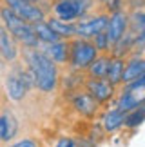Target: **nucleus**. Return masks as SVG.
<instances>
[{"label": "nucleus", "instance_id": "nucleus-1", "mask_svg": "<svg viewBox=\"0 0 145 147\" xmlns=\"http://www.w3.org/2000/svg\"><path fill=\"white\" fill-rule=\"evenodd\" d=\"M24 58L27 64V69L31 71L33 78H35V86L40 91H53L56 86V65L47 58L42 51L27 47L24 51Z\"/></svg>", "mask_w": 145, "mask_h": 147}, {"label": "nucleus", "instance_id": "nucleus-2", "mask_svg": "<svg viewBox=\"0 0 145 147\" xmlns=\"http://www.w3.org/2000/svg\"><path fill=\"white\" fill-rule=\"evenodd\" d=\"M0 15H2V20L5 24V29L11 33V36L16 38V40H20L24 46L35 49L38 46V38L35 35V31H33V26L27 24V22L20 20L18 16H16L11 9L7 7H2L0 9Z\"/></svg>", "mask_w": 145, "mask_h": 147}, {"label": "nucleus", "instance_id": "nucleus-3", "mask_svg": "<svg viewBox=\"0 0 145 147\" xmlns=\"http://www.w3.org/2000/svg\"><path fill=\"white\" fill-rule=\"evenodd\" d=\"M5 5H7V9L13 11L20 20H24L31 26L44 20V11L40 7H36L29 0H5Z\"/></svg>", "mask_w": 145, "mask_h": 147}, {"label": "nucleus", "instance_id": "nucleus-4", "mask_svg": "<svg viewBox=\"0 0 145 147\" xmlns=\"http://www.w3.org/2000/svg\"><path fill=\"white\" fill-rule=\"evenodd\" d=\"M87 5H89V0H58L53 5V11L58 20L69 22V20H75L80 15H83Z\"/></svg>", "mask_w": 145, "mask_h": 147}, {"label": "nucleus", "instance_id": "nucleus-5", "mask_svg": "<svg viewBox=\"0 0 145 147\" xmlns=\"http://www.w3.org/2000/svg\"><path fill=\"white\" fill-rule=\"evenodd\" d=\"M96 58V47L93 46L89 40H76L71 47V62L76 67H87L93 64V60Z\"/></svg>", "mask_w": 145, "mask_h": 147}, {"label": "nucleus", "instance_id": "nucleus-6", "mask_svg": "<svg viewBox=\"0 0 145 147\" xmlns=\"http://www.w3.org/2000/svg\"><path fill=\"white\" fill-rule=\"evenodd\" d=\"M107 22H109V16H105V15H98V16H94V18L83 20V22H80V24L76 26V35H80L83 40L94 38L98 33L105 31Z\"/></svg>", "mask_w": 145, "mask_h": 147}, {"label": "nucleus", "instance_id": "nucleus-7", "mask_svg": "<svg viewBox=\"0 0 145 147\" xmlns=\"http://www.w3.org/2000/svg\"><path fill=\"white\" fill-rule=\"evenodd\" d=\"M125 27H127V16L122 13V11H116L109 18L107 27H105V35H107L109 46H114V44L125 35Z\"/></svg>", "mask_w": 145, "mask_h": 147}, {"label": "nucleus", "instance_id": "nucleus-8", "mask_svg": "<svg viewBox=\"0 0 145 147\" xmlns=\"http://www.w3.org/2000/svg\"><path fill=\"white\" fill-rule=\"evenodd\" d=\"M27 84L24 80V76H22V73H11V75L7 76V80H5V91H7L9 98L13 102H18L26 96L27 93Z\"/></svg>", "mask_w": 145, "mask_h": 147}, {"label": "nucleus", "instance_id": "nucleus-9", "mask_svg": "<svg viewBox=\"0 0 145 147\" xmlns=\"http://www.w3.org/2000/svg\"><path fill=\"white\" fill-rule=\"evenodd\" d=\"M87 89L96 102H105L113 94V86H111L105 78H91V80L87 82Z\"/></svg>", "mask_w": 145, "mask_h": 147}, {"label": "nucleus", "instance_id": "nucleus-10", "mask_svg": "<svg viewBox=\"0 0 145 147\" xmlns=\"http://www.w3.org/2000/svg\"><path fill=\"white\" fill-rule=\"evenodd\" d=\"M0 55H2L7 62H15L16 55H18L15 38L11 36V33L7 29H5V26H0Z\"/></svg>", "mask_w": 145, "mask_h": 147}, {"label": "nucleus", "instance_id": "nucleus-11", "mask_svg": "<svg viewBox=\"0 0 145 147\" xmlns=\"http://www.w3.org/2000/svg\"><path fill=\"white\" fill-rule=\"evenodd\" d=\"M16 129H18V123L11 113L0 115V142H9L16 134Z\"/></svg>", "mask_w": 145, "mask_h": 147}, {"label": "nucleus", "instance_id": "nucleus-12", "mask_svg": "<svg viewBox=\"0 0 145 147\" xmlns=\"http://www.w3.org/2000/svg\"><path fill=\"white\" fill-rule=\"evenodd\" d=\"M44 55L47 56L53 64H64L67 60V46L64 42H53L44 47Z\"/></svg>", "mask_w": 145, "mask_h": 147}, {"label": "nucleus", "instance_id": "nucleus-13", "mask_svg": "<svg viewBox=\"0 0 145 147\" xmlns=\"http://www.w3.org/2000/svg\"><path fill=\"white\" fill-rule=\"evenodd\" d=\"M143 73H145V60L143 58H134V60H131L129 64H127V67L124 69V76H122V80L127 82V84H131V82L138 80Z\"/></svg>", "mask_w": 145, "mask_h": 147}, {"label": "nucleus", "instance_id": "nucleus-14", "mask_svg": "<svg viewBox=\"0 0 145 147\" xmlns=\"http://www.w3.org/2000/svg\"><path fill=\"white\" fill-rule=\"evenodd\" d=\"M33 31H35L38 42L53 44V42H58V40H60V36L47 26V22H44V20H42V22H36V24H33Z\"/></svg>", "mask_w": 145, "mask_h": 147}, {"label": "nucleus", "instance_id": "nucleus-15", "mask_svg": "<svg viewBox=\"0 0 145 147\" xmlns=\"http://www.w3.org/2000/svg\"><path fill=\"white\" fill-rule=\"evenodd\" d=\"M145 102V94H142V96H138L136 94V89H127L125 94L122 96L120 100V105H118V109L124 113V111H132V109H136L140 104H143Z\"/></svg>", "mask_w": 145, "mask_h": 147}, {"label": "nucleus", "instance_id": "nucleus-16", "mask_svg": "<svg viewBox=\"0 0 145 147\" xmlns=\"http://www.w3.org/2000/svg\"><path fill=\"white\" fill-rule=\"evenodd\" d=\"M47 26L51 27V29L56 33V35L60 38H67V36H75L76 35V26H72L69 24V22H62V20H58V18H51L47 22Z\"/></svg>", "mask_w": 145, "mask_h": 147}, {"label": "nucleus", "instance_id": "nucleus-17", "mask_svg": "<svg viewBox=\"0 0 145 147\" xmlns=\"http://www.w3.org/2000/svg\"><path fill=\"white\" fill-rule=\"evenodd\" d=\"M124 69H125L124 60H120V58L111 60V64H109V71H107V76H105L111 86H114V84L122 82V76H124Z\"/></svg>", "mask_w": 145, "mask_h": 147}, {"label": "nucleus", "instance_id": "nucleus-18", "mask_svg": "<svg viewBox=\"0 0 145 147\" xmlns=\"http://www.w3.org/2000/svg\"><path fill=\"white\" fill-rule=\"evenodd\" d=\"M109 64H111V60L107 58V56L94 58L93 64L89 65L91 76H93V78H105V76H107V71H109Z\"/></svg>", "mask_w": 145, "mask_h": 147}, {"label": "nucleus", "instance_id": "nucleus-19", "mask_svg": "<svg viewBox=\"0 0 145 147\" xmlns=\"http://www.w3.org/2000/svg\"><path fill=\"white\" fill-rule=\"evenodd\" d=\"M75 107L82 115H93L94 109H96V100L91 94H82V96L75 98Z\"/></svg>", "mask_w": 145, "mask_h": 147}, {"label": "nucleus", "instance_id": "nucleus-20", "mask_svg": "<svg viewBox=\"0 0 145 147\" xmlns=\"http://www.w3.org/2000/svg\"><path fill=\"white\" fill-rule=\"evenodd\" d=\"M125 120V116H124V113H122L120 109H114V111H111L105 115V120H103V125L107 131H114V129H118L122 123H124Z\"/></svg>", "mask_w": 145, "mask_h": 147}, {"label": "nucleus", "instance_id": "nucleus-21", "mask_svg": "<svg viewBox=\"0 0 145 147\" xmlns=\"http://www.w3.org/2000/svg\"><path fill=\"white\" fill-rule=\"evenodd\" d=\"M143 120H145V102H143V104H140L136 109H132L129 113V116H125L124 122L129 127H136V125H140Z\"/></svg>", "mask_w": 145, "mask_h": 147}, {"label": "nucleus", "instance_id": "nucleus-22", "mask_svg": "<svg viewBox=\"0 0 145 147\" xmlns=\"http://www.w3.org/2000/svg\"><path fill=\"white\" fill-rule=\"evenodd\" d=\"M131 29L134 33H142L145 29V13H138L131 16Z\"/></svg>", "mask_w": 145, "mask_h": 147}, {"label": "nucleus", "instance_id": "nucleus-23", "mask_svg": "<svg viewBox=\"0 0 145 147\" xmlns=\"http://www.w3.org/2000/svg\"><path fill=\"white\" fill-rule=\"evenodd\" d=\"M96 49H107L109 47V40H107V35H105V31L98 33L96 36H94V44H93Z\"/></svg>", "mask_w": 145, "mask_h": 147}, {"label": "nucleus", "instance_id": "nucleus-24", "mask_svg": "<svg viewBox=\"0 0 145 147\" xmlns=\"http://www.w3.org/2000/svg\"><path fill=\"white\" fill-rule=\"evenodd\" d=\"M9 147H38L35 140H31V138H26V140H20V142H15V144H11Z\"/></svg>", "mask_w": 145, "mask_h": 147}, {"label": "nucleus", "instance_id": "nucleus-25", "mask_svg": "<svg viewBox=\"0 0 145 147\" xmlns=\"http://www.w3.org/2000/svg\"><path fill=\"white\" fill-rule=\"evenodd\" d=\"M138 87H145V73L138 78V80H134V82H131L129 86H127L125 89H138Z\"/></svg>", "mask_w": 145, "mask_h": 147}, {"label": "nucleus", "instance_id": "nucleus-26", "mask_svg": "<svg viewBox=\"0 0 145 147\" xmlns=\"http://www.w3.org/2000/svg\"><path fill=\"white\" fill-rule=\"evenodd\" d=\"M134 44L138 47H145V29L142 33H138V36L134 38Z\"/></svg>", "mask_w": 145, "mask_h": 147}, {"label": "nucleus", "instance_id": "nucleus-27", "mask_svg": "<svg viewBox=\"0 0 145 147\" xmlns=\"http://www.w3.org/2000/svg\"><path fill=\"white\" fill-rule=\"evenodd\" d=\"M54 147H76V144L72 142V140H69V138H64V140H60Z\"/></svg>", "mask_w": 145, "mask_h": 147}, {"label": "nucleus", "instance_id": "nucleus-28", "mask_svg": "<svg viewBox=\"0 0 145 147\" xmlns=\"http://www.w3.org/2000/svg\"><path fill=\"white\" fill-rule=\"evenodd\" d=\"M29 2H35V0H29Z\"/></svg>", "mask_w": 145, "mask_h": 147}]
</instances>
